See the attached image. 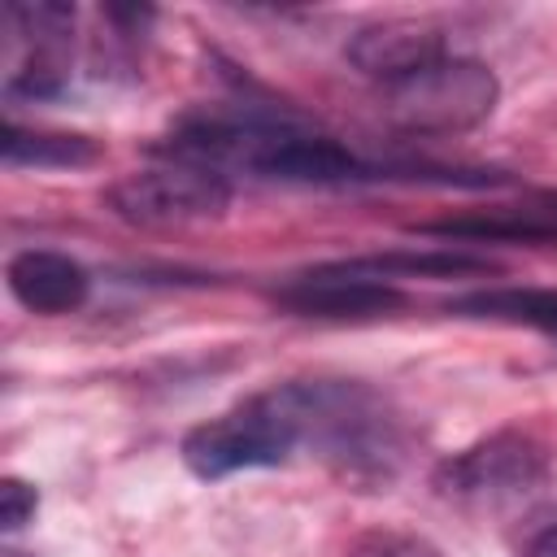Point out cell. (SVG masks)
<instances>
[{"label":"cell","instance_id":"1","mask_svg":"<svg viewBox=\"0 0 557 557\" xmlns=\"http://www.w3.org/2000/svg\"><path fill=\"white\" fill-rule=\"evenodd\" d=\"M496 74L474 57H440L418 74L383 87V113L409 135H457L492 117Z\"/></svg>","mask_w":557,"mask_h":557},{"label":"cell","instance_id":"2","mask_svg":"<svg viewBox=\"0 0 557 557\" xmlns=\"http://www.w3.org/2000/svg\"><path fill=\"white\" fill-rule=\"evenodd\" d=\"M300 444L296 422L278 392L252 396L231 413H218L183 435V461L196 479H226L239 470H261L287 461Z\"/></svg>","mask_w":557,"mask_h":557},{"label":"cell","instance_id":"3","mask_svg":"<svg viewBox=\"0 0 557 557\" xmlns=\"http://www.w3.org/2000/svg\"><path fill=\"white\" fill-rule=\"evenodd\" d=\"M226 205H231V183L187 161L135 170L109 187V209L131 226H187L218 218Z\"/></svg>","mask_w":557,"mask_h":557},{"label":"cell","instance_id":"4","mask_svg":"<svg viewBox=\"0 0 557 557\" xmlns=\"http://www.w3.org/2000/svg\"><path fill=\"white\" fill-rule=\"evenodd\" d=\"M540 479H544V457L522 435H492V440L457 453L440 470V487L448 496L487 500V505L513 500V496L531 492Z\"/></svg>","mask_w":557,"mask_h":557},{"label":"cell","instance_id":"5","mask_svg":"<svg viewBox=\"0 0 557 557\" xmlns=\"http://www.w3.org/2000/svg\"><path fill=\"white\" fill-rule=\"evenodd\" d=\"M278 300L287 309L305 313V318H374V313L400 309L405 292L383 283V278H370V274L352 270L348 261H339V265L292 278L278 292Z\"/></svg>","mask_w":557,"mask_h":557},{"label":"cell","instance_id":"6","mask_svg":"<svg viewBox=\"0 0 557 557\" xmlns=\"http://www.w3.org/2000/svg\"><path fill=\"white\" fill-rule=\"evenodd\" d=\"M440 57H448L444 52V35L431 22H413V17L374 22V26H361L348 39V61L366 78H379L383 87L418 74L422 65H431Z\"/></svg>","mask_w":557,"mask_h":557},{"label":"cell","instance_id":"7","mask_svg":"<svg viewBox=\"0 0 557 557\" xmlns=\"http://www.w3.org/2000/svg\"><path fill=\"white\" fill-rule=\"evenodd\" d=\"M87 287H91L87 270L65 252L30 248V252H17L9 261V292L30 313H48V318L74 313L87 300Z\"/></svg>","mask_w":557,"mask_h":557},{"label":"cell","instance_id":"8","mask_svg":"<svg viewBox=\"0 0 557 557\" xmlns=\"http://www.w3.org/2000/svg\"><path fill=\"white\" fill-rule=\"evenodd\" d=\"M448 313L509 322V326H535V331L557 335V292H548V287H487V292H470V296H457L448 305Z\"/></svg>","mask_w":557,"mask_h":557},{"label":"cell","instance_id":"9","mask_svg":"<svg viewBox=\"0 0 557 557\" xmlns=\"http://www.w3.org/2000/svg\"><path fill=\"white\" fill-rule=\"evenodd\" d=\"M426 235L444 239H557V205H527V209H492L483 218H444L426 222Z\"/></svg>","mask_w":557,"mask_h":557},{"label":"cell","instance_id":"10","mask_svg":"<svg viewBox=\"0 0 557 557\" xmlns=\"http://www.w3.org/2000/svg\"><path fill=\"white\" fill-rule=\"evenodd\" d=\"M0 157L4 165H35V170H70V165H91L100 157L96 139L87 135H65V131H22L4 126L0 131Z\"/></svg>","mask_w":557,"mask_h":557},{"label":"cell","instance_id":"11","mask_svg":"<svg viewBox=\"0 0 557 557\" xmlns=\"http://www.w3.org/2000/svg\"><path fill=\"white\" fill-rule=\"evenodd\" d=\"M35 505H39V496L26 479H13V474L0 479V527L4 531H22L35 518Z\"/></svg>","mask_w":557,"mask_h":557},{"label":"cell","instance_id":"12","mask_svg":"<svg viewBox=\"0 0 557 557\" xmlns=\"http://www.w3.org/2000/svg\"><path fill=\"white\" fill-rule=\"evenodd\" d=\"M522 557H557V527L540 531V535L527 544V553H522Z\"/></svg>","mask_w":557,"mask_h":557}]
</instances>
